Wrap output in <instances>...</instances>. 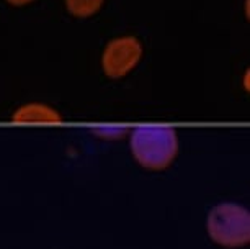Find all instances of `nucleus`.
Listing matches in <instances>:
<instances>
[{
  "label": "nucleus",
  "mask_w": 250,
  "mask_h": 249,
  "mask_svg": "<svg viewBox=\"0 0 250 249\" xmlns=\"http://www.w3.org/2000/svg\"><path fill=\"white\" fill-rule=\"evenodd\" d=\"M131 151L146 169L168 167L178 153L177 131L170 126L141 125L131 135Z\"/></svg>",
  "instance_id": "obj_1"
},
{
  "label": "nucleus",
  "mask_w": 250,
  "mask_h": 249,
  "mask_svg": "<svg viewBox=\"0 0 250 249\" xmlns=\"http://www.w3.org/2000/svg\"><path fill=\"white\" fill-rule=\"evenodd\" d=\"M208 233L224 248H240L250 239V213L237 204H221L208 215Z\"/></svg>",
  "instance_id": "obj_2"
},
{
  "label": "nucleus",
  "mask_w": 250,
  "mask_h": 249,
  "mask_svg": "<svg viewBox=\"0 0 250 249\" xmlns=\"http://www.w3.org/2000/svg\"><path fill=\"white\" fill-rule=\"evenodd\" d=\"M143 46L134 36H121L106 45L102 56V66L108 77H123L139 63Z\"/></svg>",
  "instance_id": "obj_3"
},
{
  "label": "nucleus",
  "mask_w": 250,
  "mask_h": 249,
  "mask_svg": "<svg viewBox=\"0 0 250 249\" xmlns=\"http://www.w3.org/2000/svg\"><path fill=\"white\" fill-rule=\"evenodd\" d=\"M15 121H59L61 116L54 109L43 103H30L18 109L13 115Z\"/></svg>",
  "instance_id": "obj_4"
},
{
  "label": "nucleus",
  "mask_w": 250,
  "mask_h": 249,
  "mask_svg": "<svg viewBox=\"0 0 250 249\" xmlns=\"http://www.w3.org/2000/svg\"><path fill=\"white\" fill-rule=\"evenodd\" d=\"M103 0H65L69 12L75 17H90L100 10Z\"/></svg>",
  "instance_id": "obj_5"
},
{
  "label": "nucleus",
  "mask_w": 250,
  "mask_h": 249,
  "mask_svg": "<svg viewBox=\"0 0 250 249\" xmlns=\"http://www.w3.org/2000/svg\"><path fill=\"white\" fill-rule=\"evenodd\" d=\"M7 2H10L12 5H17V7H20V5H26V3L33 2V0H7Z\"/></svg>",
  "instance_id": "obj_6"
}]
</instances>
